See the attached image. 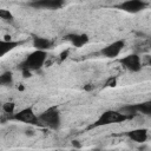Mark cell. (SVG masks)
<instances>
[{
	"instance_id": "9a60e30c",
	"label": "cell",
	"mask_w": 151,
	"mask_h": 151,
	"mask_svg": "<svg viewBox=\"0 0 151 151\" xmlns=\"http://www.w3.org/2000/svg\"><path fill=\"white\" fill-rule=\"evenodd\" d=\"M0 83L2 85H9L12 83V73L9 71L7 72H4L1 76H0Z\"/></svg>"
},
{
	"instance_id": "e0dca14e",
	"label": "cell",
	"mask_w": 151,
	"mask_h": 151,
	"mask_svg": "<svg viewBox=\"0 0 151 151\" xmlns=\"http://www.w3.org/2000/svg\"><path fill=\"white\" fill-rule=\"evenodd\" d=\"M14 109H15V104L14 103H5L2 105V110L5 113H8V114H12L14 113Z\"/></svg>"
},
{
	"instance_id": "3957f363",
	"label": "cell",
	"mask_w": 151,
	"mask_h": 151,
	"mask_svg": "<svg viewBox=\"0 0 151 151\" xmlns=\"http://www.w3.org/2000/svg\"><path fill=\"white\" fill-rule=\"evenodd\" d=\"M39 120H41L46 126L51 129H57L60 124L59 111L57 110V107H50L39 116Z\"/></svg>"
},
{
	"instance_id": "7c38bea8",
	"label": "cell",
	"mask_w": 151,
	"mask_h": 151,
	"mask_svg": "<svg viewBox=\"0 0 151 151\" xmlns=\"http://www.w3.org/2000/svg\"><path fill=\"white\" fill-rule=\"evenodd\" d=\"M33 46L38 51H45V50H48L52 46V42L46 38H39L38 37V38L33 39Z\"/></svg>"
},
{
	"instance_id": "ac0fdd59",
	"label": "cell",
	"mask_w": 151,
	"mask_h": 151,
	"mask_svg": "<svg viewBox=\"0 0 151 151\" xmlns=\"http://www.w3.org/2000/svg\"><path fill=\"white\" fill-rule=\"evenodd\" d=\"M116 84H117V79L113 78V77H111V78L106 81V86H109V87H113V86H116Z\"/></svg>"
},
{
	"instance_id": "ffe728a7",
	"label": "cell",
	"mask_w": 151,
	"mask_h": 151,
	"mask_svg": "<svg viewBox=\"0 0 151 151\" xmlns=\"http://www.w3.org/2000/svg\"><path fill=\"white\" fill-rule=\"evenodd\" d=\"M96 151H97V150H96Z\"/></svg>"
},
{
	"instance_id": "7a4b0ae2",
	"label": "cell",
	"mask_w": 151,
	"mask_h": 151,
	"mask_svg": "<svg viewBox=\"0 0 151 151\" xmlns=\"http://www.w3.org/2000/svg\"><path fill=\"white\" fill-rule=\"evenodd\" d=\"M126 120V117L120 112V111H113V110H109L105 111L104 113L100 114V117L97 119V122L92 125V127H97V126H104V125H110V124H114V123H122Z\"/></svg>"
},
{
	"instance_id": "2e32d148",
	"label": "cell",
	"mask_w": 151,
	"mask_h": 151,
	"mask_svg": "<svg viewBox=\"0 0 151 151\" xmlns=\"http://www.w3.org/2000/svg\"><path fill=\"white\" fill-rule=\"evenodd\" d=\"M0 18L5 21H13V15L7 9H0Z\"/></svg>"
},
{
	"instance_id": "4fadbf2b",
	"label": "cell",
	"mask_w": 151,
	"mask_h": 151,
	"mask_svg": "<svg viewBox=\"0 0 151 151\" xmlns=\"http://www.w3.org/2000/svg\"><path fill=\"white\" fill-rule=\"evenodd\" d=\"M134 107L138 113H143L145 116H151V100H146L140 104H136Z\"/></svg>"
},
{
	"instance_id": "9c48e42d",
	"label": "cell",
	"mask_w": 151,
	"mask_h": 151,
	"mask_svg": "<svg viewBox=\"0 0 151 151\" xmlns=\"http://www.w3.org/2000/svg\"><path fill=\"white\" fill-rule=\"evenodd\" d=\"M65 40H68L76 47H81L88 42V37L87 34H67L65 35Z\"/></svg>"
},
{
	"instance_id": "8992f818",
	"label": "cell",
	"mask_w": 151,
	"mask_h": 151,
	"mask_svg": "<svg viewBox=\"0 0 151 151\" xmlns=\"http://www.w3.org/2000/svg\"><path fill=\"white\" fill-rule=\"evenodd\" d=\"M146 4L142 0H129L125 2H122L119 5V8L127 12V13H138L142 9H144Z\"/></svg>"
},
{
	"instance_id": "277c9868",
	"label": "cell",
	"mask_w": 151,
	"mask_h": 151,
	"mask_svg": "<svg viewBox=\"0 0 151 151\" xmlns=\"http://www.w3.org/2000/svg\"><path fill=\"white\" fill-rule=\"evenodd\" d=\"M13 118L15 120H19V122H22L26 124H38V122H39V117L35 116L34 111L31 107H27V109L19 111L18 113H15L13 116Z\"/></svg>"
},
{
	"instance_id": "ba28073f",
	"label": "cell",
	"mask_w": 151,
	"mask_h": 151,
	"mask_svg": "<svg viewBox=\"0 0 151 151\" xmlns=\"http://www.w3.org/2000/svg\"><path fill=\"white\" fill-rule=\"evenodd\" d=\"M31 6L35 8H48V9H57L63 6V1L60 0H40V1H34L29 4Z\"/></svg>"
},
{
	"instance_id": "5b68a950",
	"label": "cell",
	"mask_w": 151,
	"mask_h": 151,
	"mask_svg": "<svg viewBox=\"0 0 151 151\" xmlns=\"http://www.w3.org/2000/svg\"><path fill=\"white\" fill-rule=\"evenodd\" d=\"M120 63H122V65H123L126 70H129V71H131V72H138V71H140V68H142L140 58H139L137 54H130V55L123 58V59L120 60Z\"/></svg>"
},
{
	"instance_id": "6da1fadb",
	"label": "cell",
	"mask_w": 151,
	"mask_h": 151,
	"mask_svg": "<svg viewBox=\"0 0 151 151\" xmlns=\"http://www.w3.org/2000/svg\"><path fill=\"white\" fill-rule=\"evenodd\" d=\"M46 60V52L45 51H34L31 54L27 55V58L22 61L21 68L27 71H34L39 70Z\"/></svg>"
},
{
	"instance_id": "8fae6325",
	"label": "cell",
	"mask_w": 151,
	"mask_h": 151,
	"mask_svg": "<svg viewBox=\"0 0 151 151\" xmlns=\"http://www.w3.org/2000/svg\"><path fill=\"white\" fill-rule=\"evenodd\" d=\"M18 45H20L19 41H12V40H1L0 41V55L4 57L9 51L14 50Z\"/></svg>"
},
{
	"instance_id": "44dd1931",
	"label": "cell",
	"mask_w": 151,
	"mask_h": 151,
	"mask_svg": "<svg viewBox=\"0 0 151 151\" xmlns=\"http://www.w3.org/2000/svg\"><path fill=\"white\" fill-rule=\"evenodd\" d=\"M150 63H151V61H150Z\"/></svg>"
},
{
	"instance_id": "52a82bcc",
	"label": "cell",
	"mask_w": 151,
	"mask_h": 151,
	"mask_svg": "<svg viewBox=\"0 0 151 151\" xmlns=\"http://www.w3.org/2000/svg\"><path fill=\"white\" fill-rule=\"evenodd\" d=\"M124 41L123 40H117V41H113L112 44H110V45H107L106 47H104L103 50H101V53H103V55L104 57H106V58H114V57H117L120 52H122V50H123V47H124Z\"/></svg>"
},
{
	"instance_id": "d6986e66",
	"label": "cell",
	"mask_w": 151,
	"mask_h": 151,
	"mask_svg": "<svg viewBox=\"0 0 151 151\" xmlns=\"http://www.w3.org/2000/svg\"><path fill=\"white\" fill-rule=\"evenodd\" d=\"M67 53H68L67 51H64V52L61 53V59H65V58L67 57Z\"/></svg>"
},
{
	"instance_id": "30bf717a",
	"label": "cell",
	"mask_w": 151,
	"mask_h": 151,
	"mask_svg": "<svg viewBox=\"0 0 151 151\" xmlns=\"http://www.w3.org/2000/svg\"><path fill=\"white\" fill-rule=\"evenodd\" d=\"M127 136L131 140L136 143H144L147 139V131L145 129H136L127 132Z\"/></svg>"
},
{
	"instance_id": "5bb4252c",
	"label": "cell",
	"mask_w": 151,
	"mask_h": 151,
	"mask_svg": "<svg viewBox=\"0 0 151 151\" xmlns=\"http://www.w3.org/2000/svg\"><path fill=\"white\" fill-rule=\"evenodd\" d=\"M120 112L126 117V119L132 118V117H134V116L138 113V112H137V110H136V107H134V105L125 106V107H123V109L120 110Z\"/></svg>"
}]
</instances>
